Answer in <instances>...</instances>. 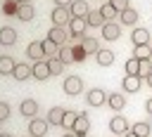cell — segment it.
<instances>
[{
    "instance_id": "cell-33",
    "label": "cell",
    "mask_w": 152,
    "mask_h": 137,
    "mask_svg": "<svg viewBox=\"0 0 152 137\" xmlns=\"http://www.w3.org/2000/svg\"><path fill=\"white\" fill-rule=\"evenodd\" d=\"M152 73V61L150 59H140V68H138V76L140 78H147Z\"/></svg>"
},
{
    "instance_id": "cell-20",
    "label": "cell",
    "mask_w": 152,
    "mask_h": 137,
    "mask_svg": "<svg viewBox=\"0 0 152 137\" xmlns=\"http://www.w3.org/2000/svg\"><path fill=\"white\" fill-rule=\"evenodd\" d=\"M57 59H59L62 64H71V61H76L74 47H66V45H62V47H59V54H57Z\"/></svg>"
},
{
    "instance_id": "cell-3",
    "label": "cell",
    "mask_w": 152,
    "mask_h": 137,
    "mask_svg": "<svg viewBox=\"0 0 152 137\" xmlns=\"http://www.w3.org/2000/svg\"><path fill=\"white\" fill-rule=\"evenodd\" d=\"M48 128H50L48 118L43 120V118H38V116H33L31 123H28V132H31V137H43V135L48 132Z\"/></svg>"
},
{
    "instance_id": "cell-9",
    "label": "cell",
    "mask_w": 152,
    "mask_h": 137,
    "mask_svg": "<svg viewBox=\"0 0 152 137\" xmlns=\"http://www.w3.org/2000/svg\"><path fill=\"white\" fill-rule=\"evenodd\" d=\"M119 35H121L119 24H114V21H104V24H102V38H104V40H116Z\"/></svg>"
},
{
    "instance_id": "cell-46",
    "label": "cell",
    "mask_w": 152,
    "mask_h": 137,
    "mask_svg": "<svg viewBox=\"0 0 152 137\" xmlns=\"http://www.w3.org/2000/svg\"><path fill=\"white\" fill-rule=\"evenodd\" d=\"M150 59H152V57H150Z\"/></svg>"
},
{
    "instance_id": "cell-31",
    "label": "cell",
    "mask_w": 152,
    "mask_h": 137,
    "mask_svg": "<svg viewBox=\"0 0 152 137\" xmlns=\"http://www.w3.org/2000/svg\"><path fill=\"white\" fill-rule=\"evenodd\" d=\"M138 68H140V59L131 57V59L126 61V76H138Z\"/></svg>"
},
{
    "instance_id": "cell-15",
    "label": "cell",
    "mask_w": 152,
    "mask_h": 137,
    "mask_svg": "<svg viewBox=\"0 0 152 137\" xmlns=\"http://www.w3.org/2000/svg\"><path fill=\"white\" fill-rule=\"evenodd\" d=\"M17 43V31L12 26H2L0 28V45H14Z\"/></svg>"
},
{
    "instance_id": "cell-16",
    "label": "cell",
    "mask_w": 152,
    "mask_h": 137,
    "mask_svg": "<svg viewBox=\"0 0 152 137\" xmlns=\"http://www.w3.org/2000/svg\"><path fill=\"white\" fill-rule=\"evenodd\" d=\"M131 40H133V45H147L150 31H147V28H135V31L131 33Z\"/></svg>"
},
{
    "instance_id": "cell-7",
    "label": "cell",
    "mask_w": 152,
    "mask_h": 137,
    "mask_svg": "<svg viewBox=\"0 0 152 137\" xmlns=\"http://www.w3.org/2000/svg\"><path fill=\"white\" fill-rule=\"evenodd\" d=\"M48 38H50L55 45H59V47H62V45L69 40V31H64L62 26H52V28H50V33H48Z\"/></svg>"
},
{
    "instance_id": "cell-17",
    "label": "cell",
    "mask_w": 152,
    "mask_h": 137,
    "mask_svg": "<svg viewBox=\"0 0 152 137\" xmlns=\"http://www.w3.org/2000/svg\"><path fill=\"white\" fill-rule=\"evenodd\" d=\"M81 47H83V52H86V54H97V50H100V43H97L95 38L86 35V38L81 40Z\"/></svg>"
},
{
    "instance_id": "cell-36",
    "label": "cell",
    "mask_w": 152,
    "mask_h": 137,
    "mask_svg": "<svg viewBox=\"0 0 152 137\" xmlns=\"http://www.w3.org/2000/svg\"><path fill=\"white\" fill-rule=\"evenodd\" d=\"M109 5H112L116 12H124V9L128 7V0H109Z\"/></svg>"
},
{
    "instance_id": "cell-19",
    "label": "cell",
    "mask_w": 152,
    "mask_h": 137,
    "mask_svg": "<svg viewBox=\"0 0 152 137\" xmlns=\"http://www.w3.org/2000/svg\"><path fill=\"white\" fill-rule=\"evenodd\" d=\"M14 66H17V61L12 59V57H0V76H12V71H14Z\"/></svg>"
},
{
    "instance_id": "cell-18",
    "label": "cell",
    "mask_w": 152,
    "mask_h": 137,
    "mask_svg": "<svg viewBox=\"0 0 152 137\" xmlns=\"http://www.w3.org/2000/svg\"><path fill=\"white\" fill-rule=\"evenodd\" d=\"M107 104H109L114 111H121V109L126 106V97H124V94H119V92H112V94L107 97Z\"/></svg>"
},
{
    "instance_id": "cell-37",
    "label": "cell",
    "mask_w": 152,
    "mask_h": 137,
    "mask_svg": "<svg viewBox=\"0 0 152 137\" xmlns=\"http://www.w3.org/2000/svg\"><path fill=\"white\" fill-rule=\"evenodd\" d=\"M5 118H10V106L5 102H0V120H5Z\"/></svg>"
},
{
    "instance_id": "cell-45",
    "label": "cell",
    "mask_w": 152,
    "mask_h": 137,
    "mask_svg": "<svg viewBox=\"0 0 152 137\" xmlns=\"http://www.w3.org/2000/svg\"><path fill=\"white\" fill-rule=\"evenodd\" d=\"M19 2H31V0H19Z\"/></svg>"
},
{
    "instance_id": "cell-12",
    "label": "cell",
    "mask_w": 152,
    "mask_h": 137,
    "mask_svg": "<svg viewBox=\"0 0 152 137\" xmlns=\"http://www.w3.org/2000/svg\"><path fill=\"white\" fill-rule=\"evenodd\" d=\"M31 76H33V78H38V80H45V78H50L48 61H45V59H43V61H36V64L31 66Z\"/></svg>"
},
{
    "instance_id": "cell-30",
    "label": "cell",
    "mask_w": 152,
    "mask_h": 137,
    "mask_svg": "<svg viewBox=\"0 0 152 137\" xmlns=\"http://www.w3.org/2000/svg\"><path fill=\"white\" fill-rule=\"evenodd\" d=\"M133 132H135L138 137H150L152 125H150V123H145V120H140V123H135V125H133Z\"/></svg>"
},
{
    "instance_id": "cell-38",
    "label": "cell",
    "mask_w": 152,
    "mask_h": 137,
    "mask_svg": "<svg viewBox=\"0 0 152 137\" xmlns=\"http://www.w3.org/2000/svg\"><path fill=\"white\" fill-rule=\"evenodd\" d=\"M145 111H147V113H150V116H152V97H150V99H147V102H145Z\"/></svg>"
},
{
    "instance_id": "cell-32",
    "label": "cell",
    "mask_w": 152,
    "mask_h": 137,
    "mask_svg": "<svg viewBox=\"0 0 152 137\" xmlns=\"http://www.w3.org/2000/svg\"><path fill=\"white\" fill-rule=\"evenodd\" d=\"M76 111H64V118H62V128H66L69 132H71V128H74V120H76Z\"/></svg>"
},
{
    "instance_id": "cell-4",
    "label": "cell",
    "mask_w": 152,
    "mask_h": 137,
    "mask_svg": "<svg viewBox=\"0 0 152 137\" xmlns=\"http://www.w3.org/2000/svg\"><path fill=\"white\" fill-rule=\"evenodd\" d=\"M88 128H90V123H88V113H78V116H76V120H74L71 132H74L76 137H86Z\"/></svg>"
},
{
    "instance_id": "cell-35",
    "label": "cell",
    "mask_w": 152,
    "mask_h": 137,
    "mask_svg": "<svg viewBox=\"0 0 152 137\" xmlns=\"http://www.w3.org/2000/svg\"><path fill=\"white\" fill-rule=\"evenodd\" d=\"M17 9H19V2H5L2 5V14H7V17L17 14Z\"/></svg>"
},
{
    "instance_id": "cell-42",
    "label": "cell",
    "mask_w": 152,
    "mask_h": 137,
    "mask_svg": "<svg viewBox=\"0 0 152 137\" xmlns=\"http://www.w3.org/2000/svg\"><path fill=\"white\" fill-rule=\"evenodd\" d=\"M62 137H76V135H74V132H66V135H62Z\"/></svg>"
},
{
    "instance_id": "cell-28",
    "label": "cell",
    "mask_w": 152,
    "mask_h": 137,
    "mask_svg": "<svg viewBox=\"0 0 152 137\" xmlns=\"http://www.w3.org/2000/svg\"><path fill=\"white\" fill-rule=\"evenodd\" d=\"M64 66H66V64H62L57 57H50V59H48V68H50V76H59V73H64Z\"/></svg>"
},
{
    "instance_id": "cell-24",
    "label": "cell",
    "mask_w": 152,
    "mask_h": 137,
    "mask_svg": "<svg viewBox=\"0 0 152 137\" xmlns=\"http://www.w3.org/2000/svg\"><path fill=\"white\" fill-rule=\"evenodd\" d=\"M62 118H64V109L62 106H52L50 113H48V123L50 125H62Z\"/></svg>"
},
{
    "instance_id": "cell-11",
    "label": "cell",
    "mask_w": 152,
    "mask_h": 137,
    "mask_svg": "<svg viewBox=\"0 0 152 137\" xmlns=\"http://www.w3.org/2000/svg\"><path fill=\"white\" fill-rule=\"evenodd\" d=\"M26 54H28L33 61H43V59H45V52H43V43H40V40H33V43L26 47Z\"/></svg>"
},
{
    "instance_id": "cell-6",
    "label": "cell",
    "mask_w": 152,
    "mask_h": 137,
    "mask_svg": "<svg viewBox=\"0 0 152 137\" xmlns=\"http://www.w3.org/2000/svg\"><path fill=\"white\" fill-rule=\"evenodd\" d=\"M109 130H112L114 135H126V132L131 130V125H128V120H126L124 116H114V118L109 120Z\"/></svg>"
},
{
    "instance_id": "cell-5",
    "label": "cell",
    "mask_w": 152,
    "mask_h": 137,
    "mask_svg": "<svg viewBox=\"0 0 152 137\" xmlns=\"http://www.w3.org/2000/svg\"><path fill=\"white\" fill-rule=\"evenodd\" d=\"M83 90V80L78 76H66L64 78V92L66 94H78Z\"/></svg>"
},
{
    "instance_id": "cell-41",
    "label": "cell",
    "mask_w": 152,
    "mask_h": 137,
    "mask_svg": "<svg viewBox=\"0 0 152 137\" xmlns=\"http://www.w3.org/2000/svg\"><path fill=\"white\" fill-rule=\"evenodd\" d=\"M147 83H150V87H152V73H150V76H147Z\"/></svg>"
},
{
    "instance_id": "cell-23",
    "label": "cell",
    "mask_w": 152,
    "mask_h": 137,
    "mask_svg": "<svg viewBox=\"0 0 152 137\" xmlns=\"http://www.w3.org/2000/svg\"><path fill=\"white\" fill-rule=\"evenodd\" d=\"M121 85H124L126 92H138L140 90V76H126Z\"/></svg>"
},
{
    "instance_id": "cell-25",
    "label": "cell",
    "mask_w": 152,
    "mask_h": 137,
    "mask_svg": "<svg viewBox=\"0 0 152 137\" xmlns=\"http://www.w3.org/2000/svg\"><path fill=\"white\" fill-rule=\"evenodd\" d=\"M86 24H88V26H102V24H104L102 12H100V9H90L88 17H86Z\"/></svg>"
},
{
    "instance_id": "cell-22",
    "label": "cell",
    "mask_w": 152,
    "mask_h": 137,
    "mask_svg": "<svg viewBox=\"0 0 152 137\" xmlns=\"http://www.w3.org/2000/svg\"><path fill=\"white\" fill-rule=\"evenodd\" d=\"M12 76H14L17 80H26V78L31 76V66L24 64V61H19V64L14 66V71H12Z\"/></svg>"
},
{
    "instance_id": "cell-10",
    "label": "cell",
    "mask_w": 152,
    "mask_h": 137,
    "mask_svg": "<svg viewBox=\"0 0 152 137\" xmlns=\"http://www.w3.org/2000/svg\"><path fill=\"white\" fill-rule=\"evenodd\" d=\"M19 113L26 116V118L38 116V102H36V99H24V102L19 104Z\"/></svg>"
},
{
    "instance_id": "cell-13",
    "label": "cell",
    "mask_w": 152,
    "mask_h": 137,
    "mask_svg": "<svg viewBox=\"0 0 152 137\" xmlns=\"http://www.w3.org/2000/svg\"><path fill=\"white\" fill-rule=\"evenodd\" d=\"M107 102V94H104V90H100V87H93L90 92H88V104L90 106H102Z\"/></svg>"
},
{
    "instance_id": "cell-29",
    "label": "cell",
    "mask_w": 152,
    "mask_h": 137,
    "mask_svg": "<svg viewBox=\"0 0 152 137\" xmlns=\"http://www.w3.org/2000/svg\"><path fill=\"white\" fill-rule=\"evenodd\" d=\"M133 57H135V59H150V57H152V47H150V45H135Z\"/></svg>"
},
{
    "instance_id": "cell-8",
    "label": "cell",
    "mask_w": 152,
    "mask_h": 137,
    "mask_svg": "<svg viewBox=\"0 0 152 137\" xmlns=\"http://www.w3.org/2000/svg\"><path fill=\"white\" fill-rule=\"evenodd\" d=\"M69 12H71V17H81V19H86L88 12H90V7H88L86 0H74V2L69 5Z\"/></svg>"
},
{
    "instance_id": "cell-39",
    "label": "cell",
    "mask_w": 152,
    "mask_h": 137,
    "mask_svg": "<svg viewBox=\"0 0 152 137\" xmlns=\"http://www.w3.org/2000/svg\"><path fill=\"white\" fill-rule=\"evenodd\" d=\"M74 0H55V5H62V7H69Z\"/></svg>"
},
{
    "instance_id": "cell-27",
    "label": "cell",
    "mask_w": 152,
    "mask_h": 137,
    "mask_svg": "<svg viewBox=\"0 0 152 137\" xmlns=\"http://www.w3.org/2000/svg\"><path fill=\"white\" fill-rule=\"evenodd\" d=\"M40 43H43V52H45V57H48V59L59 54V45H55L50 38H45V40H40Z\"/></svg>"
},
{
    "instance_id": "cell-34",
    "label": "cell",
    "mask_w": 152,
    "mask_h": 137,
    "mask_svg": "<svg viewBox=\"0 0 152 137\" xmlns=\"http://www.w3.org/2000/svg\"><path fill=\"white\" fill-rule=\"evenodd\" d=\"M100 12H102V17H104V21H114V14H116V9L109 5V2H104L102 7H100Z\"/></svg>"
},
{
    "instance_id": "cell-43",
    "label": "cell",
    "mask_w": 152,
    "mask_h": 137,
    "mask_svg": "<svg viewBox=\"0 0 152 137\" xmlns=\"http://www.w3.org/2000/svg\"><path fill=\"white\" fill-rule=\"evenodd\" d=\"M0 137H12V135H7V132H0Z\"/></svg>"
},
{
    "instance_id": "cell-14",
    "label": "cell",
    "mask_w": 152,
    "mask_h": 137,
    "mask_svg": "<svg viewBox=\"0 0 152 137\" xmlns=\"http://www.w3.org/2000/svg\"><path fill=\"white\" fill-rule=\"evenodd\" d=\"M17 17H19L21 21H31V19L36 17V9H33V5H31V2H19Z\"/></svg>"
},
{
    "instance_id": "cell-1",
    "label": "cell",
    "mask_w": 152,
    "mask_h": 137,
    "mask_svg": "<svg viewBox=\"0 0 152 137\" xmlns=\"http://www.w3.org/2000/svg\"><path fill=\"white\" fill-rule=\"evenodd\" d=\"M86 28H88V24H86V19H81V17H71V21H69V38H74V40H83L86 38Z\"/></svg>"
},
{
    "instance_id": "cell-2",
    "label": "cell",
    "mask_w": 152,
    "mask_h": 137,
    "mask_svg": "<svg viewBox=\"0 0 152 137\" xmlns=\"http://www.w3.org/2000/svg\"><path fill=\"white\" fill-rule=\"evenodd\" d=\"M50 19H52V26H64V24L71 21V12H69V7L57 5V7L50 12Z\"/></svg>"
},
{
    "instance_id": "cell-40",
    "label": "cell",
    "mask_w": 152,
    "mask_h": 137,
    "mask_svg": "<svg viewBox=\"0 0 152 137\" xmlns=\"http://www.w3.org/2000/svg\"><path fill=\"white\" fill-rule=\"evenodd\" d=\"M124 137H138V135H135V132H133V130H128V132H126V135H124Z\"/></svg>"
},
{
    "instance_id": "cell-26",
    "label": "cell",
    "mask_w": 152,
    "mask_h": 137,
    "mask_svg": "<svg viewBox=\"0 0 152 137\" xmlns=\"http://www.w3.org/2000/svg\"><path fill=\"white\" fill-rule=\"evenodd\" d=\"M138 21V12L133 9V7H126L124 12H121V24H126V26H133Z\"/></svg>"
},
{
    "instance_id": "cell-21",
    "label": "cell",
    "mask_w": 152,
    "mask_h": 137,
    "mask_svg": "<svg viewBox=\"0 0 152 137\" xmlns=\"http://www.w3.org/2000/svg\"><path fill=\"white\" fill-rule=\"evenodd\" d=\"M95 59H97L100 66H109V64H114V52L112 50H97Z\"/></svg>"
},
{
    "instance_id": "cell-44",
    "label": "cell",
    "mask_w": 152,
    "mask_h": 137,
    "mask_svg": "<svg viewBox=\"0 0 152 137\" xmlns=\"http://www.w3.org/2000/svg\"><path fill=\"white\" fill-rule=\"evenodd\" d=\"M5 2H19V0H5Z\"/></svg>"
}]
</instances>
